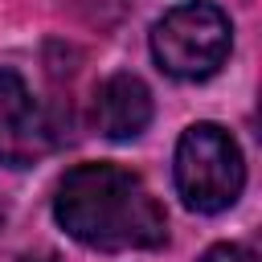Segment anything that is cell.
Masks as SVG:
<instances>
[{"instance_id": "cell-1", "label": "cell", "mask_w": 262, "mask_h": 262, "mask_svg": "<svg viewBox=\"0 0 262 262\" xmlns=\"http://www.w3.org/2000/svg\"><path fill=\"white\" fill-rule=\"evenodd\" d=\"M57 225L106 254L123 250H156L168 237V217L147 184L119 164H78L57 180L53 192Z\"/></svg>"}, {"instance_id": "cell-2", "label": "cell", "mask_w": 262, "mask_h": 262, "mask_svg": "<svg viewBox=\"0 0 262 262\" xmlns=\"http://www.w3.org/2000/svg\"><path fill=\"white\" fill-rule=\"evenodd\" d=\"M176 192L192 213H221L246 188V160L237 139L217 123H192L176 143Z\"/></svg>"}, {"instance_id": "cell-3", "label": "cell", "mask_w": 262, "mask_h": 262, "mask_svg": "<svg viewBox=\"0 0 262 262\" xmlns=\"http://www.w3.org/2000/svg\"><path fill=\"white\" fill-rule=\"evenodd\" d=\"M229 45H233L229 16L209 0L176 4L151 29V53H156L160 70L180 82L213 78L221 70V61L229 57Z\"/></svg>"}, {"instance_id": "cell-4", "label": "cell", "mask_w": 262, "mask_h": 262, "mask_svg": "<svg viewBox=\"0 0 262 262\" xmlns=\"http://www.w3.org/2000/svg\"><path fill=\"white\" fill-rule=\"evenodd\" d=\"M53 147V127L16 70H0V164L29 168Z\"/></svg>"}, {"instance_id": "cell-5", "label": "cell", "mask_w": 262, "mask_h": 262, "mask_svg": "<svg viewBox=\"0 0 262 262\" xmlns=\"http://www.w3.org/2000/svg\"><path fill=\"white\" fill-rule=\"evenodd\" d=\"M151 123V90L135 74H111L94 90V127L106 139H135Z\"/></svg>"}, {"instance_id": "cell-6", "label": "cell", "mask_w": 262, "mask_h": 262, "mask_svg": "<svg viewBox=\"0 0 262 262\" xmlns=\"http://www.w3.org/2000/svg\"><path fill=\"white\" fill-rule=\"evenodd\" d=\"M201 262H258V254L250 246H237V242H217L201 254Z\"/></svg>"}, {"instance_id": "cell-7", "label": "cell", "mask_w": 262, "mask_h": 262, "mask_svg": "<svg viewBox=\"0 0 262 262\" xmlns=\"http://www.w3.org/2000/svg\"><path fill=\"white\" fill-rule=\"evenodd\" d=\"M20 262H53V258H49V254H41V258H33V254H25Z\"/></svg>"}, {"instance_id": "cell-8", "label": "cell", "mask_w": 262, "mask_h": 262, "mask_svg": "<svg viewBox=\"0 0 262 262\" xmlns=\"http://www.w3.org/2000/svg\"><path fill=\"white\" fill-rule=\"evenodd\" d=\"M0 225H4V205H0Z\"/></svg>"}]
</instances>
